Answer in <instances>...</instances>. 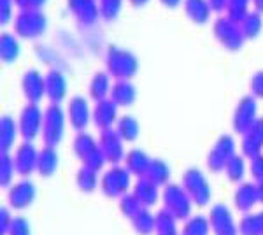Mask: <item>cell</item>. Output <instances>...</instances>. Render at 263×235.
Returning <instances> with one entry per match:
<instances>
[{
    "instance_id": "obj_6",
    "label": "cell",
    "mask_w": 263,
    "mask_h": 235,
    "mask_svg": "<svg viewBox=\"0 0 263 235\" xmlns=\"http://www.w3.org/2000/svg\"><path fill=\"white\" fill-rule=\"evenodd\" d=\"M48 28V18L41 9H21L12 18V30L23 39H37Z\"/></svg>"
},
{
    "instance_id": "obj_36",
    "label": "cell",
    "mask_w": 263,
    "mask_h": 235,
    "mask_svg": "<svg viewBox=\"0 0 263 235\" xmlns=\"http://www.w3.org/2000/svg\"><path fill=\"white\" fill-rule=\"evenodd\" d=\"M224 174H227V179L232 183V185H239V183L244 181L246 177V156L240 153V155H233L232 160L228 161L227 167H224Z\"/></svg>"
},
{
    "instance_id": "obj_9",
    "label": "cell",
    "mask_w": 263,
    "mask_h": 235,
    "mask_svg": "<svg viewBox=\"0 0 263 235\" xmlns=\"http://www.w3.org/2000/svg\"><path fill=\"white\" fill-rule=\"evenodd\" d=\"M258 98L253 97L251 93L249 95H244L239 98L235 109H233L232 114V128L235 134L244 135L246 132L251 128L258 119Z\"/></svg>"
},
{
    "instance_id": "obj_41",
    "label": "cell",
    "mask_w": 263,
    "mask_h": 235,
    "mask_svg": "<svg viewBox=\"0 0 263 235\" xmlns=\"http://www.w3.org/2000/svg\"><path fill=\"white\" fill-rule=\"evenodd\" d=\"M118 207H120V212L126 218V220H132V218L137 214L144 206L139 202L137 196H135L134 193H126L120 198V206Z\"/></svg>"
},
{
    "instance_id": "obj_1",
    "label": "cell",
    "mask_w": 263,
    "mask_h": 235,
    "mask_svg": "<svg viewBox=\"0 0 263 235\" xmlns=\"http://www.w3.org/2000/svg\"><path fill=\"white\" fill-rule=\"evenodd\" d=\"M105 70L114 79H132L139 70V60L130 49L111 44L105 51Z\"/></svg>"
},
{
    "instance_id": "obj_4",
    "label": "cell",
    "mask_w": 263,
    "mask_h": 235,
    "mask_svg": "<svg viewBox=\"0 0 263 235\" xmlns=\"http://www.w3.org/2000/svg\"><path fill=\"white\" fill-rule=\"evenodd\" d=\"M181 185L188 191L197 207H205L211 204V198H213L211 183L198 167H190L182 172Z\"/></svg>"
},
{
    "instance_id": "obj_21",
    "label": "cell",
    "mask_w": 263,
    "mask_h": 235,
    "mask_svg": "<svg viewBox=\"0 0 263 235\" xmlns=\"http://www.w3.org/2000/svg\"><path fill=\"white\" fill-rule=\"evenodd\" d=\"M240 151L248 158H253L263 153V116L256 119V123L242 135L240 140Z\"/></svg>"
},
{
    "instance_id": "obj_23",
    "label": "cell",
    "mask_w": 263,
    "mask_h": 235,
    "mask_svg": "<svg viewBox=\"0 0 263 235\" xmlns=\"http://www.w3.org/2000/svg\"><path fill=\"white\" fill-rule=\"evenodd\" d=\"M109 98L118 107H130L137 98V88L134 86L130 79H116L112 83Z\"/></svg>"
},
{
    "instance_id": "obj_44",
    "label": "cell",
    "mask_w": 263,
    "mask_h": 235,
    "mask_svg": "<svg viewBox=\"0 0 263 235\" xmlns=\"http://www.w3.org/2000/svg\"><path fill=\"white\" fill-rule=\"evenodd\" d=\"M105 164H107V160H105V155L102 153L100 146H99V149H95L90 156H86L83 160V165L90 167V169H93L95 172H100V170L105 167Z\"/></svg>"
},
{
    "instance_id": "obj_20",
    "label": "cell",
    "mask_w": 263,
    "mask_h": 235,
    "mask_svg": "<svg viewBox=\"0 0 263 235\" xmlns=\"http://www.w3.org/2000/svg\"><path fill=\"white\" fill-rule=\"evenodd\" d=\"M118 118H120L118 116V105L109 97L95 102V107L91 111V121L99 130L112 128V125H116Z\"/></svg>"
},
{
    "instance_id": "obj_30",
    "label": "cell",
    "mask_w": 263,
    "mask_h": 235,
    "mask_svg": "<svg viewBox=\"0 0 263 235\" xmlns=\"http://www.w3.org/2000/svg\"><path fill=\"white\" fill-rule=\"evenodd\" d=\"M95 149H99V139H95L88 132H76L74 140H72V153L79 158L84 160L86 156H90Z\"/></svg>"
},
{
    "instance_id": "obj_56",
    "label": "cell",
    "mask_w": 263,
    "mask_h": 235,
    "mask_svg": "<svg viewBox=\"0 0 263 235\" xmlns=\"http://www.w3.org/2000/svg\"><path fill=\"white\" fill-rule=\"evenodd\" d=\"M258 218H260V226H261V235H263V211L258 212Z\"/></svg>"
},
{
    "instance_id": "obj_39",
    "label": "cell",
    "mask_w": 263,
    "mask_h": 235,
    "mask_svg": "<svg viewBox=\"0 0 263 235\" xmlns=\"http://www.w3.org/2000/svg\"><path fill=\"white\" fill-rule=\"evenodd\" d=\"M240 27H242L246 39H254V37L261 32V27H263L261 12L256 9L249 11L248 14H246V18L242 20V23H240Z\"/></svg>"
},
{
    "instance_id": "obj_34",
    "label": "cell",
    "mask_w": 263,
    "mask_h": 235,
    "mask_svg": "<svg viewBox=\"0 0 263 235\" xmlns=\"http://www.w3.org/2000/svg\"><path fill=\"white\" fill-rule=\"evenodd\" d=\"M76 186L81 193H93L97 188L100 186L99 172H95L90 167L83 165L81 169H78L76 172Z\"/></svg>"
},
{
    "instance_id": "obj_10",
    "label": "cell",
    "mask_w": 263,
    "mask_h": 235,
    "mask_svg": "<svg viewBox=\"0 0 263 235\" xmlns=\"http://www.w3.org/2000/svg\"><path fill=\"white\" fill-rule=\"evenodd\" d=\"M42 121H44V111L39 107V104L23 105L18 116V128L23 140L33 142L37 135L42 134Z\"/></svg>"
},
{
    "instance_id": "obj_45",
    "label": "cell",
    "mask_w": 263,
    "mask_h": 235,
    "mask_svg": "<svg viewBox=\"0 0 263 235\" xmlns=\"http://www.w3.org/2000/svg\"><path fill=\"white\" fill-rule=\"evenodd\" d=\"M7 235H32V226H30V223H28L27 218L16 216Z\"/></svg>"
},
{
    "instance_id": "obj_38",
    "label": "cell",
    "mask_w": 263,
    "mask_h": 235,
    "mask_svg": "<svg viewBox=\"0 0 263 235\" xmlns=\"http://www.w3.org/2000/svg\"><path fill=\"white\" fill-rule=\"evenodd\" d=\"M16 176L14 158L11 153H0V185L6 190H9Z\"/></svg>"
},
{
    "instance_id": "obj_14",
    "label": "cell",
    "mask_w": 263,
    "mask_h": 235,
    "mask_svg": "<svg viewBox=\"0 0 263 235\" xmlns=\"http://www.w3.org/2000/svg\"><path fill=\"white\" fill-rule=\"evenodd\" d=\"M39 151L30 140H23L20 146L14 149V167L16 174L21 177H30L33 172H37V160H39Z\"/></svg>"
},
{
    "instance_id": "obj_26",
    "label": "cell",
    "mask_w": 263,
    "mask_h": 235,
    "mask_svg": "<svg viewBox=\"0 0 263 235\" xmlns=\"http://www.w3.org/2000/svg\"><path fill=\"white\" fill-rule=\"evenodd\" d=\"M18 134H20L18 121H14V118L11 114H4L0 118V151L9 153L14 148Z\"/></svg>"
},
{
    "instance_id": "obj_33",
    "label": "cell",
    "mask_w": 263,
    "mask_h": 235,
    "mask_svg": "<svg viewBox=\"0 0 263 235\" xmlns=\"http://www.w3.org/2000/svg\"><path fill=\"white\" fill-rule=\"evenodd\" d=\"M171 176H172L171 165H168L165 160H162V158H153L151 164H149V169H147V174L144 177H147L149 181L155 183V185L163 188L165 185L171 183Z\"/></svg>"
},
{
    "instance_id": "obj_25",
    "label": "cell",
    "mask_w": 263,
    "mask_h": 235,
    "mask_svg": "<svg viewBox=\"0 0 263 235\" xmlns=\"http://www.w3.org/2000/svg\"><path fill=\"white\" fill-rule=\"evenodd\" d=\"M111 78L112 76L109 74L107 70H97L95 74L91 76L90 83H88V97L95 102L107 98V95L111 93V88H112Z\"/></svg>"
},
{
    "instance_id": "obj_11",
    "label": "cell",
    "mask_w": 263,
    "mask_h": 235,
    "mask_svg": "<svg viewBox=\"0 0 263 235\" xmlns=\"http://www.w3.org/2000/svg\"><path fill=\"white\" fill-rule=\"evenodd\" d=\"M37 198V188L28 177H21L20 181L12 183L11 188L7 190L6 200L7 207L12 211H25L35 202Z\"/></svg>"
},
{
    "instance_id": "obj_42",
    "label": "cell",
    "mask_w": 263,
    "mask_h": 235,
    "mask_svg": "<svg viewBox=\"0 0 263 235\" xmlns=\"http://www.w3.org/2000/svg\"><path fill=\"white\" fill-rule=\"evenodd\" d=\"M249 2H251V0H228L227 16L235 21V23H242L246 14L249 12V9H248Z\"/></svg>"
},
{
    "instance_id": "obj_2",
    "label": "cell",
    "mask_w": 263,
    "mask_h": 235,
    "mask_svg": "<svg viewBox=\"0 0 263 235\" xmlns=\"http://www.w3.org/2000/svg\"><path fill=\"white\" fill-rule=\"evenodd\" d=\"M162 204L165 211L171 212L177 221H186L193 214L195 204L182 185H176V183L165 185L162 190Z\"/></svg>"
},
{
    "instance_id": "obj_31",
    "label": "cell",
    "mask_w": 263,
    "mask_h": 235,
    "mask_svg": "<svg viewBox=\"0 0 263 235\" xmlns=\"http://www.w3.org/2000/svg\"><path fill=\"white\" fill-rule=\"evenodd\" d=\"M116 130L125 142H134L141 135V123L134 114H121L116 121Z\"/></svg>"
},
{
    "instance_id": "obj_43",
    "label": "cell",
    "mask_w": 263,
    "mask_h": 235,
    "mask_svg": "<svg viewBox=\"0 0 263 235\" xmlns=\"http://www.w3.org/2000/svg\"><path fill=\"white\" fill-rule=\"evenodd\" d=\"M99 9L105 21H114L123 9V0H99Z\"/></svg>"
},
{
    "instance_id": "obj_28",
    "label": "cell",
    "mask_w": 263,
    "mask_h": 235,
    "mask_svg": "<svg viewBox=\"0 0 263 235\" xmlns=\"http://www.w3.org/2000/svg\"><path fill=\"white\" fill-rule=\"evenodd\" d=\"M182 7L190 21L197 25H203L209 21L211 16V4L209 0H182Z\"/></svg>"
},
{
    "instance_id": "obj_40",
    "label": "cell",
    "mask_w": 263,
    "mask_h": 235,
    "mask_svg": "<svg viewBox=\"0 0 263 235\" xmlns=\"http://www.w3.org/2000/svg\"><path fill=\"white\" fill-rule=\"evenodd\" d=\"M239 235H261L258 212H248L239 220Z\"/></svg>"
},
{
    "instance_id": "obj_16",
    "label": "cell",
    "mask_w": 263,
    "mask_h": 235,
    "mask_svg": "<svg viewBox=\"0 0 263 235\" xmlns=\"http://www.w3.org/2000/svg\"><path fill=\"white\" fill-rule=\"evenodd\" d=\"M67 118H69V125L76 132H84L91 121V109L90 102L83 95L70 97L69 104H67Z\"/></svg>"
},
{
    "instance_id": "obj_35",
    "label": "cell",
    "mask_w": 263,
    "mask_h": 235,
    "mask_svg": "<svg viewBox=\"0 0 263 235\" xmlns=\"http://www.w3.org/2000/svg\"><path fill=\"white\" fill-rule=\"evenodd\" d=\"M209 218L203 214H192L186 221H182L181 235H211Z\"/></svg>"
},
{
    "instance_id": "obj_52",
    "label": "cell",
    "mask_w": 263,
    "mask_h": 235,
    "mask_svg": "<svg viewBox=\"0 0 263 235\" xmlns=\"http://www.w3.org/2000/svg\"><path fill=\"white\" fill-rule=\"evenodd\" d=\"M160 2H162L165 7H168V9H174V7L179 6L181 0H160Z\"/></svg>"
},
{
    "instance_id": "obj_12",
    "label": "cell",
    "mask_w": 263,
    "mask_h": 235,
    "mask_svg": "<svg viewBox=\"0 0 263 235\" xmlns=\"http://www.w3.org/2000/svg\"><path fill=\"white\" fill-rule=\"evenodd\" d=\"M207 218H209L213 235H239V223L233 218L232 209L224 202L211 206Z\"/></svg>"
},
{
    "instance_id": "obj_22",
    "label": "cell",
    "mask_w": 263,
    "mask_h": 235,
    "mask_svg": "<svg viewBox=\"0 0 263 235\" xmlns=\"http://www.w3.org/2000/svg\"><path fill=\"white\" fill-rule=\"evenodd\" d=\"M132 193L137 196V200L142 204L144 207L151 209L162 200V191L160 186L149 181L147 177H137V181L132 186Z\"/></svg>"
},
{
    "instance_id": "obj_54",
    "label": "cell",
    "mask_w": 263,
    "mask_h": 235,
    "mask_svg": "<svg viewBox=\"0 0 263 235\" xmlns=\"http://www.w3.org/2000/svg\"><path fill=\"white\" fill-rule=\"evenodd\" d=\"M147 2H149V0H130V4L134 7H142V6H146Z\"/></svg>"
},
{
    "instance_id": "obj_8",
    "label": "cell",
    "mask_w": 263,
    "mask_h": 235,
    "mask_svg": "<svg viewBox=\"0 0 263 235\" xmlns=\"http://www.w3.org/2000/svg\"><path fill=\"white\" fill-rule=\"evenodd\" d=\"M233 155H237L235 139L228 134L219 135V137L216 139V142L213 144V148L209 149V153H207V158H205L207 169L214 174L221 172V170H224L228 161L232 160Z\"/></svg>"
},
{
    "instance_id": "obj_32",
    "label": "cell",
    "mask_w": 263,
    "mask_h": 235,
    "mask_svg": "<svg viewBox=\"0 0 263 235\" xmlns=\"http://www.w3.org/2000/svg\"><path fill=\"white\" fill-rule=\"evenodd\" d=\"M130 223L137 235H153L156 230V214H153L151 209L142 207L137 214L132 218Z\"/></svg>"
},
{
    "instance_id": "obj_19",
    "label": "cell",
    "mask_w": 263,
    "mask_h": 235,
    "mask_svg": "<svg viewBox=\"0 0 263 235\" xmlns=\"http://www.w3.org/2000/svg\"><path fill=\"white\" fill-rule=\"evenodd\" d=\"M69 11L74 14L79 25L83 27H91L97 23L100 16L99 2L97 0H67Z\"/></svg>"
},
{
    "instance_id": "obj_50",
    "label": "cell",
    "mask_w": 263,
    "mask_h": 235,
    "mask_svg": "<svg viewBox=\"0 0 263 235\" xmlns=\"http://www.w3.org/2000/svg\"><path fill=\"white\" fill-rule=\"evenodd\" d=\"M14 4L21 9H41L46 4V0H14Z\"/></svg>"
},
{
    "instance_id": "obj_46",
    "label": "cell",
    "mask_w": 263,
    "mask_h": 235,
    "mask_svg": "<svg viewBox=\"0 0 263 235\" xmlns=\"http://www.w3.org/2000/svg\"><path fill=\"white\" fill-rule=\"evenodd\" d=\"M249 174H251V177L254 179V183L263 179V153L249 158Z\"/></svg>"
},
{
    "instance_id": "obj_18",
    "label": "cell",
    "mask_w": 263,
    "mask_h": 235,
    "mask_svg": "<svg viewBox=\"0 0 263 235\" xmlns=\"http://www.w3.org/2000/svg\"><path fill=\"white\" fill-rule=\"evenodd\" d=\"M46 78V97L49 104H62L69 93V83L60 69H49Z\"/></svg>"
},
{
    "instance_id": "obj_37",
    "label": "cell",
    "mask_w": 263,
    "mask_h": 235,
    "mask_svg": "<svg viewBox=\"0 0 263 235\" xmlns=\"http://www.w3.org/2000/svg\"><path fill=\"white\" fill-rule=\"evenodd\" d=\"M155 235H181V232L177 230V220L171 214V212L165 211L163 207L156 212Z\"/></svg>"
},
{
    "instance_id": "obj_5",
    "label": "cell",
    "mask_w": 263,
    "mask_h": 235,
    "mask_svg": "<svg viewBox=\"0 0 263 235\" xmlns=\"http://www.w3.org/2000/svg\"><path fill=\"white\" fill-rule=\"evenodd\" d=\"M132 174L125 165H111L100 177V191L107 198H121L132 190Z\"/></svg>"
},
{
    "instance_id": "obj_13",
    "label": "cell",
    "mask_w": 263,
    "mask_h": 235,
    "mask_svg": "<svg viewBox=\"0 0 263 235\" xmlns=\"http://www.w3.org/2000/svg\"><path fill=\"white\" fill-rule=\"evenodd\" d=\"M125 140L121 139V135L118 134L116 128H105L100 130L99 134V146L102 149V153L105 155L109 165H120L125 160Z\"/></svg>"
},
{
    "instance_id": "obj_27",
    "label": "cell",
    "mask_w": 263,
    "mask_h": 235,
    "mask_svg": "<svg viewBox=\"0 0 263 235\" xmlns=\"http://www.w3.org/2000/svg\"><path fill=\"white\" fill-rule=\"evenodd\" d=\"M58 165H60V156L57 153V148H42L39 151V160H37V174L41 177H51L57 174Z\"/></svg>"
},
{
    "instance_id": "obj_7",
    "label": "cell",
    "mask_w": 263,
    "mask_h": 235,
    "mask_svg": "<svg viewBox=\"0 0 263 235\" xmlns=\"http://www.w3.org/2000/svg\"><path fill=\"white\" fill-rule=\"evenodd\" d=\"M213 33L216 41L228 51H239L242 48L246 37L240 23H235L228 16H218L213 23Z\"/></svg>"
},
{
    "instance_id": "obj_48",
    "label": "cell",
    "mask_w": 263,
    "mask_h": 235,
    "mask_svg": "<svg viewBox=\"0 0 263 235\" xmlns=\"http://www.w3.org/2000/svg\"><path fill=\"white\" fill-rule=\"evenodd\" d=\"M14 221V216L11 212V207H0V233L2 235H7L9 233V228Z\"/></svg>"
},
{
    "instance_id": "obj_29",
    "label": "cell",
    "mask_w": 263,
    "mask_h": 235,
    "mask_svg": "<svg viewBox=\"0 0 263 235\" xmlns=\"http://www.w3.org/2000/svg\"><path fill=\"white\" fill-rule=\"evenodd\" d=\"M20 53L21 46L18 37L12 32H2V35H0V58H2V62L11 65L18 60Z\"/></svg>"
},
{
    "instance_id": "obj_51",
    "label": "cell",
    "mask_w": 263,
    "mask_h": 235,
    "mask_svg": "<svg viewBox=\"0 0 263 235\" xmlns=\"http://www.w3.org/2000/svg\"><path fill=\"white\" fill-rule=\"evenodd\" d=\"M209 4H211V9L213 11H223V9H227V6H228V0H209Z\"/></svg>"
},
{
    "instance_id": "obj_47",
    "label": "cell",
    "mask_w": 263,
    "mask_h": 235,
    "mask_svg": "<svg viewBox=\"0 0 263 235\" xmlns=\"http://www.w3.org/2000/svg\"><path fill=\"white\" fill-rule=\"evenodd\" d=\"M249 89H251V95L263 100V70H256L251 76L249 81Z\"/></svg>"
},
{
    "instance_id": "obj_49",
    "label": "cell",
    "mask_w": 263,
    "mask_h": 235,
    "mask_svg": "<svg viewBox=\"0 0 263 235\" xmlns=\"http://www.w3.org/2000/svg\"><path fill=\"white\" fill-rule=\"evenodd\" d=\"M12 4L14 0H0V23L6 25L12 18Z\"/></svg>"
},
{
    "instance_id": "obj_24",
    "label": "cell",
    "mask_w": 263,
    "mask_h": 235,
    "mask_svg": "<svg viewBox=\"0 0 263 235\" xmlns=\"http://www.w3.org/2000/svg\"><path fill=\"white\" fill-rule=\"evenodd\" d=\"M153 158H149L144 149L141 148H132L126 151L125 155V167L128 169V172L132 176L135 177H144L147 174V169H149V164H151Z\"/></svg>"
},
{
    "instance_id": "obj_53",
    "label": "cell",
    "mask_w": 263,
    "mask_h": 235,
    "mask_svg": "<svg viewBox=\"0 0 263 235\" xmlns=\"http://www.w3.org/2000/svg\"><path fill=\"white\" fill-rule=\"evenodd\" d=\"M256 190H258V200H260V204L263 206V179L256 183Z\"/></svg>"
},
{
    "instance_id": "obj_55",
    "label": "cell",
    "mask_w": 263,
    "mask_h": 235,
    "mask_svg": "<svg viewBox=\"0 0 263 235\" xmlns=\"http://www.w3.org/2000/svg\"><path fill=\"white\" fill-rule=\"evenodd\" d=\"M253 4H254V9L263 12V0H253Z\"/></svg>"
},
{
    "instance_id": "obj_3",
    "label": "cell",
    "mask_w": 263,
    "mask_h": 235,
    "mask_svg": "<svg viewBox=\"0 0 263 235\" xmlns=\"http://www.w3.org/2000/svg\"><path fill=\"white\" fill-rule=\"evenodd\" d=\"M67 113L63 111L62 104H49L44 109V121H42V140L44 146L57 148L65 137L67 126Z\"/></svg>"
},
{
    "instance_id": "obj_17",
    "label": "cell",
    "mask_w": 263,
    "mask_h": 235,
    "mask_svg": "<svg viewBox=\"0 0 263 235\" xmlns=\"http://www.w3.org/2000/svg\"><path fill=\"white\" fill-rule=\"evenodd\" d=\"M260 204L258 200V190L256 183L251 181H242L239 183L233 191V207L240 212V214H248L253 212V209Z\"/></svg>"
},
{
    "instance_id": "obj_15",
    "label": "cell",
    "mask_w": 263,
    "mask_h": 235,
    "mask_svg": "<svg viewBox=\"0 0 263 235\" xmlns=\"http://www.w3.org/2000/svg\"><path fill=\"white\" fill-rule=\"evenodd\" d=\"M21 93L28 104H39L46 97V78L39 69H27L20 79Z\"/></svg>"
}]
</instances>
